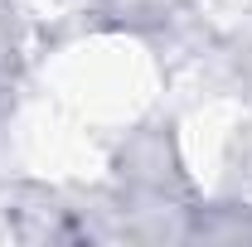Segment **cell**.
<instances>
[{"label":"cell","instance_id":"obj_1","mask_svg":"<svg viewBox=\"0 0 252 247\" xmlns=\"http://www.w3.org/2000/svg\"><path fill=\"white\" fill-rule=\"evenodd\" d=\"M44 78H49V102L88 131L131 122L156 97V63L126 34H93L59 49Z\"/></svg>","mask_w":252,"mask_h":247}]
</instances>
